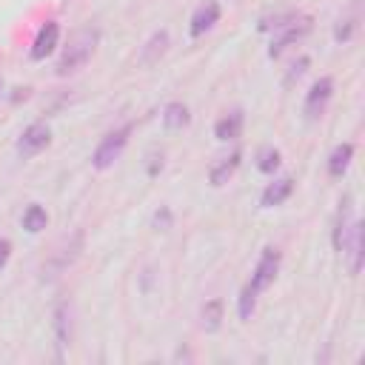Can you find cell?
Wrapping results in <instances>:
<instances>
[{
    "mask_svg": "<svg viewBox=\"0 0 365 365\" xmlns=\"http://www.w3.org/2000/svg\"><path fill=\"white\" fill-rule=\"evenodd\" d=\"M97 40H100V31H97L94 26H83V29H77V31L68 37V43L63 46V51H60L57 74L66 77V74H74L77 68H83V66L91 60L94 48H97Z\"/></svg>",
    "mask_w": 365,
    "mask_h": 365,
    "instance_id": "cell-1",
    "label": "cell"
},
{
    "mask_svg": "<svg viewBox=\"0 0 365 365\" xmlns=\"http://www.w3.org/2000/svg\"><path fill=\"white\" fill-rule=\"evenodd\" d=\"M188 120H191V114H188V108L182 106V103H168L165 108H163V125L165 128H171V131H177V128H182V125H188Z\"/></svg>",
    "mask_w": 365,
    "mask_h": 365,
    "instance_id": "cell-16",
    "label": "cell"
},
{
    "mask_svg": "<svg viewBox=\"0 0 365 365\" xmlns=\"http://www.w3.org/2000/svg\"><path fill=\"white\" fill-rule=\"evenodd\" d=\"M54 334H57V345L66 348L71 339V322H68V305L66 302H57V308H54Z\"/></svg>",
    "mask_w": 365,
    "mask_h": 365,
    "instance_id": "cell-17",
    "label": "cell"
},
{
    "mask_svg": "<svg viewBox=\"0 0 365 365\" xmlns=\"http://www.w3.org/2000/svg\"><path fill=\"white\" fill-rule=\"evenodd\" d=\"M165 48H168V31H154V34L148 37V43L143 46L140 63H143V66H154V63L165 54Z\"/></svg>",
    "mask_w": 365,
    "mask_h": 365,
    "instance_id": "cell-13",
    "label": "cell"
},
{
    "mask_svg": "<svg viewBox=\"0 0 365 365\" xmlns=\"http://www.w3.org/2000/svg\"><path fill=\"white\" fill-rule=\"evenodd\" d=\"M0 94H3V80H0Z\"/></svg>",
    "mask_w": 365,
    "mask_h": 365,
    "instance_id": "cell-25",
    "label": "cell"
},
{
    "mask_svg": "<svg viewBox=\"0 0 365 365\" xmlns=\"http://www.w3.org/2000/svg\"><path fill=\"white\" fill-rule=\"evenodd\" d=\"M257 168H259L262 174L277 171V168H279V151H277V148H271V145H265V148L257 154Z\"/></svg>",
    "mask_w": 365,
    "mask_h": 365,
    "instance_id": "cell-21",
    "label": "cell"
},
{
    "mask_svg": "<svg viewBox=\"0 0 365 365\" xmlns=\"http://www.w3.org/2000/svg\"><path fill=\"white\" fill-rule=\"evenodd\" d=\"M240 157H242L240 151H231L228 157H222V160H220V163L211 168V174H208L211 185H217V188H220V185H225V182H228V177L237 171V165H240Z\"/></svg>",
    "mask_w": 365,
    "mask_h": 365,
    "instance_id": "cell-15",
    "label": "cell"
},
{
    "mask_svg": "<svg viewBox=\"0 0 365 365\" xmlns=\"http://www.w3.org/2000/svg\"><path fill=\"white\" fill-rule=\"evenodd\" d=\"M351 157H354V145L351 143H339L328 157V174L331 177H342L348 171V165H351Z\"/></svg>",
    "mask_w": 365,
    "mask_h": 365,
    "instance_id": "cell-14",
    "label": "cell"
},
{
    "mask_svg": "<svg viewBox=\"0 0 365 365\" xmlns=\"http://www.w3.org/2000/svg\"><path fill=\"white\" fill-rule=\"evenodd\" d=\"M242 134V111L240 108H234L231 114H225V117H220L217 120V125H214V137L217 140H237Z\"/></svg>",
    "mask_w": 365,
    "mask_h": 365,
    "instance_id": "cell-12",
    "label": "cell"
},
{
    "mask_svg": "<svg viewBox=\"0 0 365 365\" xmlns=\"http://www.w3.org/2000/svg\"><path fill=\"white\" fill-rule=\"evenodd\" d=\"M222 322V299H211L202 305V328L205 331H217Z\"/></svg>",
    "mask_w": 365,
    "mask_h": 365,
    "instance_id": "cell-19",
    "label": "cell"
},
{
    "mask_svg": "<svg viewBox=\"0 0 365 365\" xmlns=\"http://www.w3.org/2000/svg\"><path fill=\"white\" fill-rule=\"evenodd\" d=\"M331 94H334V80H331V77H319V80L311 86L308 97H305V106H302L305 117H308V120H319V117L325 114L328 103H331Z\"/></svg>",
    "mask_w": 365,
    "mask_h": 365,
    "instance_id": "cell-7",
    "label": "cell"
},
{
    "mask_svg": "<svg viewBox=\"0 0 365 365\" xmlns=\"http://www.w3.org/2000/svg\"><path fill=\"white\" fill-rule=\"evenodd\" d=\"M254 308H257V294L248 285H242V291L237 297V314H240V319H251Z\"/></svg>",
    "mask_w": 365,
    "mask_h": 365,
    "instance_id": "cell-20",
    "label": "cell"
},
{
    "mask_svg": "<svg viewBox=\"0 0 365 365\" xmlns=\"http://www.w3.org/2000/svg\"><path fill=\"white\" fill-rule=\"evenodd\" d=\"M57 40H60V26L54 23V20H46V26L37 31V37H34V43H31V60H46L51 51H54V46H57Z\"/></svg>",
    "mask_w": 365,
    "mask_h": 365,
    "instance_id": "cell-10",
    "label": "cell"
},
{
    "mask_svg": "<svg viewBox=\"0 0 365 365\" xmlns=\"http://www.w3.org/2000/svg\"><path fill=\"white\" fill-rule=\"evenodd\" d=\"M9 259H11V242L9 240H0V271L9 265Z\"/></svg>",
    "mask_w": 365,
    "mask_h": 365,
    "instance_id": "cell-24",
    "label": "cell"
},
{
    "mask_svg": "<svg viewBox=\"0 0 365 365\" xmlns=\"http://www.w3.org/2000/svg\"><path fill=\"white\" fill-rule=\"evenodd\" d=\"M128 134H131V123H125V125H120L117 131L106 134V137L100 140V145L94 148V154H91V165H94L97 171L111 168V165L120 160V154L125 151V145H128Z\"/></svg>",
    "mask_w": 365,
    "mask_h": 365,
    "instance_id": "cell-2",
    "label": "cell"
},
{
    "mask_svg": "<svg viewBox=\"0 0 365 365\" xmlns=\"http://www.w3.org/2000/svg\"><path fill=\"white\" fill-rule=\"evenodd\" d=\"M291 191H294V177H279V180H274V182H268V185H265V191H262L259 202H262V208L282 205V202L291 197Z\"/></svg>",
    "mask_w": 365,
    "mask_h": 365,
    "instance_id": "cell-11",
    "label": "cell"
},
{
    "mask_svg": "<svg viewBox=\"0 0 365 365\" xmlns=\"http://www.w3.org/2000/svg\"><path fill=\"white\" fill-rule=\"evenodd\" d=\"M48 143H51L48 125H46V123H31V125L20 134V140H17V154H20L23 160H26V157H34V154H40Z\"/></svg>",
    "mask_w": 365,
    "mask_h": 365,
    "instance_id": "cell-8",
    "label": "cell"
},
{
    "mask_svg": "<svg viewBox=\"0 0 365 365\" xmlns=\"http://www.w3.org/2000/svg\"><path fill=\"white\" fill-rule=\"evenodd\" d=\"M217 20H220V3H217V0H205V3H200L197 11L191 14L188 34H191V37H202Z\"/></svg>",
    "mask_w": 365,
    "mask_h": 365,
    "instance_id": "cell-9",
    "label": "cell"
},
{
    "mask_svg": "<svg viewBox=\"0 0 365 365\" xmlns=\"http://www.w3.org/2000/svg\"><path fill=\"white\" fill-rule=\"evenodd\" d=\"M46 222H48V214H46V208H43V205L31 202V205L23 211V228H26L29 234L43 231V228H46Z\"/></svg>",
    "mask_w": 365,
    "mask_h": 365,
    "instance_id": "cell-18",
    "label": "cell"
},
{
    "mask_svg": "<svg viewBox=\"0 0 365 365\" xmlns=\"http://www.w3.org/2000/svg\"><path fill=\"white\" fill-rule=\"evenodd\" d=\"M354 29H356V17H345V20H339V23H336V29H334V40H336V43L351 40Z\"/></svg>",
    "mask_w": 365,
    "mask_h": 365,
    "instance_id": "cell-22",
    "label": "cell"
},
{
    "mask_svg": "<svg viewBox=\"0 0 365 365\" xmlns=\"http://www.w3.org/2000/svg\"><path fill=\"white\" fill-rule=\"evenodd\" d=\"M274 29L279 31L274 40H271V48H268V54L271 57H279L291 43H297L299 37H305L308 31H311V17H297V14H288L285 20H277L274 23Z\"/></svg>",
    "mask_w": 365,
    "mask_h": 365,
    "instance_id": "cell-3",
    "label": "cell"
},
{
    "mask_svg": "<svg viewBox=\"0 0 365 365\" xmlns=\"http://www.w3.org/2000/svg\"><path fill=\"white\" fill-rule=\"evenodd\" d=\"M80 248H83V234L77 231L71 240H66L54 254H51V259H48V265H43V277H57V274H63L74 259H77V254H80Z\"/></svg>",
    "mask_w": 365,
    "mask_h": 365,
    "instance_id": "cell-6",
    "label": "cell"
},
{
    "mask_svg": "<svg viewBox=\"0 0 365 365\" xmlns=\"http://www.w3.org/2000/svg\"><path fill=\"white\" fill-rule=\"evenodd\" d=\"M279 262H282L279 251H277V248H265L262 257H259V262H257V268H254V274H251V279H248L245 285H248L254 294L265 291V288L274 282V277H277V271H279Z\"/></svg>",
    "mask_w": 365,
    "mask_h": 365,
    "instance_id": "cell-5",
    "label": "cell"
},
{
    "mask_svg": "<svg viewBox=\"0 0 365 365\" xmlns=\"http://www.w3.org/2000/svg\"><path fill=\"white\" fill-rule=\"evenodd\" d=\"M339 251L348 257V271H351V274H359V268H362V254H365V228H362L359 220H351V225H348V231H345V237H342Z\"/></svg>",
    "mask_w": 365,
    "mask_h": 365,
    "instance_id": "cell-4",
    "label": "cell"
},
{
    "mask_svg": "<svg viewBox=\"0 0 365 365\" xmlns=\"http://www.w3.org/2000/svg\"><path fill=\"white\" fill-rule=\"evenodd\" d=\"M154 225H157V228H168V225H171V211H168V208H160V211L154 214Z\"/></svg>",
    "mask_w": 365,
    "mask_h": 365,
    "instance_id": "cell-23",
    "label": "cell"
}]
</instances>
